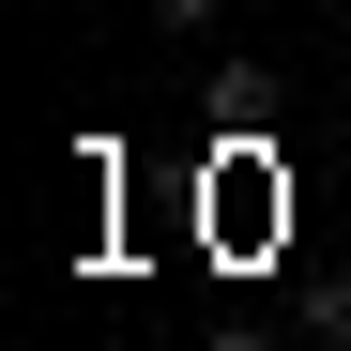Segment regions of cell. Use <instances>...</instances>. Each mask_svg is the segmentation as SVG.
<instances>
[{"mask_svg": "<svg viewBox=\"0 0 351 351\" xmlns=\"http://www.w3.org/2000/svg\"><path fill=\"white\" fill-rule=\"evenodd\" d=\"M138 16H153V31H214L229 0H138Z\"/></svg>", "mask_w": 351, "mask_h": 351, "instance_id": "cell-1", "label": "cell"}]
</instances>
